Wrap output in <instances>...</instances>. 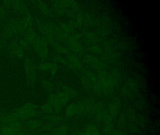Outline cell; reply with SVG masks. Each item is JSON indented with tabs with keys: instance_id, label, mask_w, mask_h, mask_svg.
<instances>
[{
	"instance_id": "836d02e7",
	"label": "cell",
	"mask_w": 160,
	"mask_h": 135,
	"mask_svg": "<svg viewBox=\"0 0 160 135\" xmlns=\"http://www.w3.org/2000/svg\"><path fill=\"white\" fill-rule=\"evenodd\" d=\"M2 48V44L1 39L0 38V50H1Z\"/></svg>"
},
{
	"instance_id": "7c38bea8",
	"label": "cell",
	"mask_w": 160,
	"mask_h": 135,
	"mask_svg": "<svg viewBox=\"0 0 160 135\" xmlns=\"http://www.w3.org/2000/svg\"><path fill=\"white\" fill-rule=\"evenodd\" d=\"M48 102L53 107L56 113L59 114L60 113L62 108V106L58 102L55 94H52L49 95L48 98Z\"/></svg>"
},
{
	"instance_id": "d6986e66",
	"label": "cell",
	"mask_w": 160,
	"mask_h": 135,
	"mask_svg": "<svg viewBox=\"0 0 160 135\" xmlns=\"http://www.w3.org/2000/svg\"><path fill=\"white\" fill-rule=\"evenodd\" d=\"M39 109L42 113L47 114H56L53 107L49 103H45L39 108Z\"/></svg>"
},
{
	"instance_id": "f1b7e54d",
	"label": "cell",
	"mask_w": 160,
	"mask_h": 135,
	"mask_svg": "<svg viewBox=\"0 0 160 135\" xmlns=\"http://www.w3.org/2000/svg\"><path fill=\"white\" fill-rule=\"evenodd\" d=\"M118 126L120 128H123L125 124V115L124 113H122L118 120Z\"/></svg>"
},
{
	"instance_id": "1f68e13d",
	"label": "cell",
	"mask_w": 160,
	"mask_h": 135,
	"mask_svg": "<svg viewBox=\"0 0 160 135\" xmlns=\"http://www.w3.org/2000/svg\"><path fill=\"white\" fill-rule=\"evenodd\" d=\"M5 10L2 7L0 6V21L1 20L5 15Z\"/></svg>"
},
{
	"instance_id": "3957f363",
	"label": "cell",
	"mask_w": 160,
	"mask_h": 135,
	"mask_svg": "<svg viewBox=\"0 0 160 135\" xmlns=\"http://www.w3.org/2000/svg\"><path fill=\"white\" fill-rule=\"evenodd\" d=\"M47 42L42 36H38L32 46L36 53L42 59H46L48 57V51L47 46Z\"/></svg>"
},
{
	"instance_id": "ffe728a7",
	"label": "cell",
	"mask_w": 160,
	"mask_h": 135,
	"mask_svg": "<svg viewBox=\"0 0 160 135\" xmlns=\"http://www.w3.org/2000/svg\"><path fill=\"white\" fill-rule=\"evenodd\" d=\"M62 92L66 94L69 98H75L77 95L76 91L70 86L66 85H62L61 86Z\"/></svg>"
},
{
	"instance_id": "5bb4252c",
	"label": "cell",
	"mask_w": 160,
	"mask_h": 135,
	"mask_svg": "<svg viewBox=\"0 0 160 135\" xmlns=\"http://www.w3.org/2000/svg\"><path fill=\"white\" fill-rule=\"evenodd\" d=\"M67 62L69 63V66L74 68L78 69L82 66L80 60L74 54H69L68 55Z\"/></svg>"
},
{
	"instance_id": "7a4b0ae2",
	"label": "cell",
	"mask_w": 160,
	"mask_h": 135,
	"mask_svg": "<svg viewBox=\"0 0 160 135\" xmlns=\"http://www.w3.org/2000/svg\"><path fill=\"white\" fill-rule=\"evenodd\" d=\"M24 69L27 80L29 85L33 87L36 83V66L33 62L29 59H26L24 62Z\"/></svg>"
},
{
	"instance_id": "d6a6232c",
	"label": "cell",
	"mask_w": 160,
	"mask_h": 135,
	"mask_svg": "<svg viewBox=\"0 0 160 135\" xmlns=\"http://www.w3.org/2000/svg\"><path fill=\"white\" fill-rule=\"evenodd\" d=\"M109 135H124L120 131L118 130H113Z\"/></svg>"
},
{
	"instance_id": "83f0119b",
	"label": "cell",
	"mask_w": 160,
	"mask_h": 135,
	"mask_svg": "<svg viewBox=\"0 0 160 135\" xmlns=\"http://www.w3.org/2000/svg\"><path fill=\"white\" fill-rule=\"evenodd\" d=\"M54 60L55 62H57L65 65L67 66H69V63H68L67 61H66V59H64L63 57H62L61 55H58V54L55 55L54 57Z\"/></svg>"
},
{
	"instance_id": "9c48e42d",
	"label": "cell",
	"mask_w": 160,
	"mask_h": 135,
	"mask_svg": "<svg viewBox=\"0 0 160 135\" xmlns=\"http://www.w3.org/2000/svg\"><path fill=\"white\" fill-rule=\"evenodd\" d=\"M37 67L42 71L49 70L52 76L55 75L58 69V65L55 62H41Z\"/></svg>"
},
{
	"instance_id": "4fadbf2b",
	"label": "cell",
	"mask_w": 160,
	"mask_h": 135,
	"mask_svg": "<svg viewBox=\"0 0 160 135\" xmlns=\"http://www.w3.org/2000/svg\"><path fill=\"white\" fill-rule=\"evenodd\" d=\"M24 34L25 35L24 39L28 43L29 45L32 46L38 37V35L36 34L35 31L32 28L27 29Z\"/></svg>"
},
{
	"instance_id": "f546056e",
	"label": "cell",
	"mask_w": 160,
	"mask_h": 135,
	"mask_svg": "<svg viewBox=\"0 0 160 135\" xmlns=\"http://www.w3.org/2000/svg\"><path fill=\"white\" fill-rule=\"evenodd\" d=\"M19 46L23 50L26 49L30 46L28 42L25 39H22L18 42Z\"/></svg>"
},
{
	"instance_id": "cb8c5ba5",
	"label": "cell",
	"mask_w": 160,
	"mask_h": 135,
	"mask_svg": "<svg viewBox=\"0 0 160 135\" xmlns=\"http://www.w3.org/2000/svg\"><path fill=\"white\" fill-rule=\"evenodd\" d=\"M56 126L55 124L48 122L46 123H43L42 126L38 129L37 131H39V132H50L55 128Z\"/></svg>"
},
{
	"instance_id": "8d00e7d4",
	"label": "cell",
	"mask_w": 160,
	"mask_h": 135,
	"mask_svg": "<svg viewBox=\"0 0 160 135\" xmlns=\"http://www.w3.org/2000/svg\"><path fill=\"white\" fill-rule=\"evenodd\" d=\"M32 135H35V134H32Z\"/></svg>"
},
{
	"instance_id": "4dcf8cb0",
	"label": "cell",
	"mask_w": 160,
	"mask_h": 135,
	"mask_svg": "<svg viewBox=\"0 0 160 135\" xmlns=\"http://www.w3.org/2000/svg\"><path fill=\"white\" fill-rule=\"evenodd\" d=\"M89 50L94 53H99L102 52V48L97 46H91L90 47Z\"/></svg>"
},
{
	"instance_id": "603a6c76",
	"label": "cell",
	"mask_w": 160,
	"mask_h": 135,
	"mask_svg": "<svg viewBox=\"0 0 160 135\" xmlns=\"http://www.w3.org/2000/svg\"><path fill=\"white\" fill-rule=\"evenodd\" d=\"M36 2H37L36 4H37V7L43 14L47 15V16L50 15L51 12L45 3L42 1H37Z\"/></svg>"
},
{
	"instance_id": "8fae6325",
	"label": "cell",
	"mask_w": 160,
	"mask_h": 135,
	"mask_svg": "<svg viewBox=\"0 0 160 135\" xmlns=\"http://www.w3.org/2000/svg\"><path fill=\"white\" fill-rule=\"evenodd\" d=\"M42 118L48 122L51 123L55 125L61 122L64 120V118L62 116L56 114H47L42 116Z\"/></svg>"
},
{
	"instance_id": "6da1fadb",
	"label": "cell",
	"mask_w": 160,
	"mask_h": 135,
	"mask_svg": "<svg viewBox=\"0 0 160 135\" xmlns=\"http://www.w3.org/2000/svg\"><path fill=\"white\" fill-rule=\"evenodd\" d=\"M27 29L21 20L13 19L8 22L3 27L2 35L5 38H10L23 34Z\"/></svg>"
},
{
	"instance_id": "e575fe53",
	"label": "cell",
	"mask_w": 160,
	"mask_h": 135,
	"mask_svg": "<svg viewBox=\"0 0 160 135\" xmlns=\"http://www.w3.org/2000/svg\"><path fill=\"white\" fill-rule=\"evenodd\" d=\"M39 135H47V134H41Z\"/></svg>"
},
{
	"instance_id": "4316f807",
	"label": "cell",
	"mask_w": 160,
	"mask_h": 135,
	"mask_svg": "<svg viewBox=\"0 0 160 135\" xmlns=\"http://www.w3.org/2000/svg\"><path fill=\"white\" fill-rule=\"evenodd\" d=\"M113 130V122H107L104 127L103 132L104 135H109Z\"/></svg>"
},
{
	"instance_id": "d4e9b609",
	"label": "cell",
	"mask_w": 160,
	"mask_h": 135,
	"mask_svg": "<svg viewBox=\"0 0 160 135\" xmlns=\"http://www.w3.org/2000/svg\"><path fill=\"white\" fill-rule=\"evenodd\" d=\"M55 49L58 52L62 54H67L69 53V50L68 49L66 48L65 47H63L62 45L58 44V42H56L54 45Z\"/></svg>"
},
{
	"instance_id": "52a82bcc",
	"label": "cell",
	"mask_w": 160,
	"mask_h": 135,
	"mask_svg": "<svg viewBox=\"0 0 160 135\" xmlns=\"http://www.w3.org/2000/svg\"><path fill=\"white\" fill-rule=\"evenodd\" d=\"M107 113L108 111L103 103H99L95 104L93 113H94L97 120L99 121L104 120Z\"/></svg>"
},
{
	"instance_id": "d590c367",
	"label": "cell",
	"mask_w": 160,
	"mask_h": 135,
	"mask_svg": "<svg viewBox=\"0 0 160 135\" xmlns=\"http://www.w3.org/2000/svg\"><path fill=\"white\" fill-rule=\"evenodd\" d=\"M1 105H0V111H1Z\"/></svg>"
},
{
	"instance_id": "2e32d148",
	"label": "cell",
	"mask_w": 160,
	"mask_h": 135,
	"mask_svg": "<svg viewBox=\"0 0 160 135\" xmlns=\"http://www.w3.org/2000/svg\"><path fill=\"white\" fill-rule=\"evenodd\" d=\"M68 133V127L66 125H62L58 127L54 128L50 131V135H67Z\"/></svg>"
},
{
	"instance_id": "484cf974",
	"label": "cell",
	"mask_w": 160,
	"mask_h": 135,
	"mask_svg": "<svg viewBox=\"0 0 160 135\" xmlns=\"http://www.w3.org/2000/svg\"><path fill=\"white\" fill-rule=\"evenodd\" d=\"M43 87L46 91L48 92H51L54 90V85L52 82L48 80H45L42 82Z\"/></svg>"
},
{
	"instance_id": "30bf717a",
	"label": "cell",
	"mask_w": 160,
	"mask_h": 135,
	"mask_svg": "<svg viewBox=\"0 0 160 135\" xmlns=\"http://www.w3.org/2000/svg\"><path fill=\"white\" fill-rule=\"evenodd\" d=\"M85 61L88 64L90 65L94 68L102 69L103 67V65L102 62L94 56L91 55H87L85 57Z\"/></svg>"
},
{
	"instance_id": "ba28073f",
	"label": "cell",
	"mask_w": 160,
	"mask_h": 135,
	"mask_svg": "<svg viewBox=\"0 0 160 135\" xmlns=\"http://www.w3.org/2000/svg\"><path fill=\"white\" fill-rule=\"evenodd\" d=\"M8 49L10 53L13 55H14L20 59H22L24 57V50L19 46L18 42H12L9 45Z\"/></svg>"
},
{
	"instance_id": "5b68a950",
	"label": "cell",
	"mask_w": 160,
	"mask_h": 135,
	"mask_svg": "<svg viewBox=\"0 0 160 135\" xmlns=\"http://www.w3.org/2000/svg\"><path fill=\"white\" fill-rule=\"evenodd\" d=\"M81 80L83 86L88 89L94 88L97 82L95 76L92 73H87L81 78Z\"/></svg>"
},
{
	"instance_id": "9a60e30c",
	"label": "cell",
	"mask_w": 160,
	"mask_h": 135,
	"mask_svg": "<svg viewBox=\"0 0 160 135\" xmlns=\"http://www.w3.org/2000/svg\"><path fill=\"white\" fill-rule=\"evenodd\" d=\"M119 106V102L118 100H117L113 101L109 106L108 112L114 118H115L118 113Z\"/></svg>"
},
{
	"instance_id": "44dd1931",
	"label": "cell",
	"mask_w": 160,
	"mask_h": 135,
	"mask_svg": "<svg viewBox=\"0 0 160 135\" xmlns=\"http://www.w3.org/2000/svg\"><path fill=\"white\" fill-rule=\"evenodd\" d=\"M23 25L25 26L26 29H28L32 28L33 24V20L32 17L29 13L26 14V16L21 19Z\"/></svg>"
},
{
	"instance_id": "ac0fdd59",
	"label": "cell",
	"mask_w": 160,
	"mask_h": 135,
	"mask_svg": "<svg viewBox=\"0 0 160 135\" xmlns=\"http://www.w3.org/2000/svg\"><path fill=\"white\" fill-rule=\"evenodd\" d=\"M55 94L58 102L62 107L69 102L70 98L63 92H59Z\"/></svg>"
},
{
	"instance_id": "277c9868",
	"label": "cell",
	"mask_w": 160,
	"mask_h": 135,
	"mask_svg": "<svg viewBox=\"0 0 160 135\" xmlns=\"http://www.w3.org/2000/svg\"><path fill=\"white\" fill-rule=\"evenodd\" d=\"M3 5L6 8H11L13 11L19 14L28 13V8L25 3L20 1H6L3 2Z\"/></svg>"
},
{
	"instance_id": "e0dca14e",
	"label": "cell",
	"mask_w": 160,
	"mask_h": 135,
	"mask_svg": "<svg viewBox=\"0 0 160 135\" xmlns=\"http://www.w3.org/2000/svg\"><path fill=\"white\" fill-rule=\"evenodd\" d=\"M83 133V135H100L98 128L93 124L88 125Z\"/></svg>"
},
{
	"instance_id": "8992f818",
	"label": "cell",
	"mask_w": 160,
	"mask_h": 135,
	"mask_svg": "<svg viewBox=\"0 0 160 135\" xmlns=\"http://www.w3.org/2000/svg\"><path fill=\"white\" fill-rule=\"evenodd\" d=\"M23 122L27 130L31 132L38 130L43 124L42 121L41 120L32 118L26 120Z\"/></svg>"
},
{
	"instance_id": "7402d4cb",
	"label": "cell",
	"mask_w": 160,
	"mask_h": 135,
	"mask_svg": "<svg viewBox=\"0 0 160 135\" xmlns=\"http://www.w3.org/2000/svg\"><path fill=\"white\" fill-rule=\"evenodd\" d=\"M77 112V104L72 103L70 104L66 108L65 113L68 116H72L75 115Z\"/></svg>"
}]
</instances>
